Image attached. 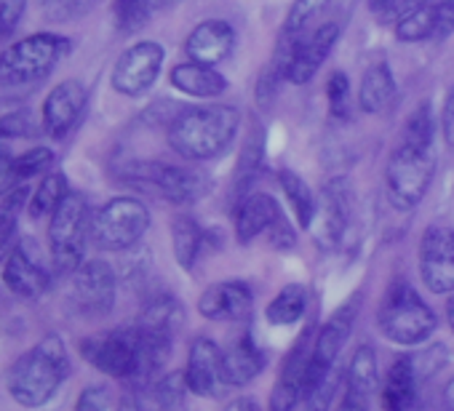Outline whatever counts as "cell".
<instances>
[{
	"mask_svg": "<svg viewBox=\"0 0 454 411\" xmlns=\"http://www.w3.org/2000/svg\"><path fill=\"white\" fill-rule=\"evenodd\" d=\"M113 17L118 30L134 33L150 22V0H113Z\"/></svg>",
	"mask_w": 454,
	"mask_h": 411,
	"instance_id": "cell-37",
	"label": "cell"
},
{
	"mask_svg": "<svg viewBox=\"0 0 454 411\" xmlns=\"http://www.w3.org/2000/svg\"><path fill=\"white\" fill-rule=\"evenodd\" d=\"M377 329L398 347H419L435 334L438 315L406 278H393L377 307Z\"/></svg>",
	"mask_w": 454,
	"mask_h": 411,
	"instance_id": "cell-3",
	"label": "cell"
},
{
	"mask_svg": "<svg viewBox=\"0 0 454 411\" xmlns=\"http://www.w3.org/2000/svg\"><path fill=\"white\" fill-rule=\"evenodd\" d=\"M73 41L57 33H35L0 54V83L4 86H30L49 78L57 65L70 57Z\"/></svg>",
	"mask_w": 454,
	"mask_h": 411,
	"instance_id": "cell-5",
	"label": "cell"
},
{
	"mask_svg": "<svg viewBox=\"0 0 454 411\" xmlns=\"http://www.w3.org/2000/svg\"><path fill=\"white\" fill-rule=\"evenodd\" d=\"M308 313V289L302 283H286L265 307V321L270 326H294Z\"/></svg>",
	"mask_w": 454,
	"mask_h": 411,
	"instance_id": "cell-29",
	"label": "cell"
},
{
	"mask_svg": "<svg viewBox=\"0 0 454 411\" xmlns=\"http://www.w3.org/2000/svg\"><path fill=\"white\" fill-rule=\"evenodd\" d=\"M419 374L411 353H401L390 361L387 374L380 384V408L382 411H411L419 395Z\"/></svg>",
	"mask_w": 454,
	"mask_h": 411,
	"instance_id": "cell-23",
	"label": "cell"
},
{
	"mask_svg": "<svg viewBox=\"0 0 454 411\" xmlns=\"http://www.w3.org/2000/svg\"><path fill=\"white\" fill-rule=\"evenodd\" d=\"M454 35V0H435L433 4V38L443 41Z\"/></svg>",
	"mask_w": 454,
	"mask_h": 411,
	"instance_id": "cell-45",
	"label": "cell"
},
{
	"mask_svg": "<svg viewBox=\"0 0 454 411\" xmlns=\"http://www.w3.org/2000/svg\"><path fill=\"white\" fill-rule=\"evenodd\" d=\"M337 387H340V376H329L308 400H305V406H302V411H329L332 408V400H334V392H337Z\"/></svg>",
	"mask_w": 454,
	"mask_h": 411,
	"instance_id": "cell-47",
	"label": "cell"
},
{
	"mask_svg": "<svg viewBox=\"0 0 454 411\" xmlns=\"http://www.w3.org/2000/svg\"><path fill=\"white\" fill-rule=\"evenodd\" d=\"M366 6H369V12H372L377 19L387 22V14H390V9H393V0H366Z\"/></svg>",
	"mask_w": 454,
	"mask_h": 411,
	"instance_id": "cell-52",
	"label": "cell"
},
{
	"mask_svg": "<svg viewBox=\"0 0 454 411\" xmlns=\"http://www.w3.org/2000/svg\"><path fill=\"white\" fill-rule=\"evenodd\" d=\"M163 62H166V49L158 41H137L118 57L110 83L121 97L129 99L145 97L160 78Z\"/></svg>",
	"mask_w": 454,
	"mask_h": 411,
	"instance_id": "cell-14",
	"label": "cell"
},
{
	"mask_svg": "<svg viewBox=\"0 0 454 411\" xmlns=\"http://www.w3.org/2000/svg\"><path fill=\"white\" fill-rule=\"evenodd\" d=\"M86 102H89V91L81 81L67 78V81L57 83L41 107V128L51 139H65L78 126L83 110H86Z\"/></svg>",
	"mask_w": 454,
	"mask_h": 411,
	"instance_id": "cell-17",
	"label": "cell"
},
{
	"mask_svg": "<svg viewBox=\"0 0 454 411\" xmlns=\"http://www.w3.org/2000/svg\"><path fill=\"white\" fill-rule=\"evenodd\" d=\"M67 192H70V182H67L65 171L51 168V171L41 179V184L35 187V192L30 195V200H27V214H30L33 220L51 217V214L57 212V206L67 198Z\"/></svg>",
	"mask_w": 454,
	"mask_h": 411,
	"instance_id": "cell-30",
	"label": "cell"
},
{
	"mask_svg": "<svg viewBox=\"0 0 454 411\" xmlns=\"http://www.w3.org/2000/svg\"><path fill=\"white\" fill-rule=\"evenodd\" d=\"M268 368V353L260 342L247 331L233 347L222 353V384L227 387H249Z\"/></svg>",
	"mask_w": 454,
	"mask_h": 411,
	"instance_id": "cell-24",
	"label": "cell"
},
{
	"mask_svg": "<svg viewBox=\"0 0 454 411\" xmlns=\"http://www.w3.org/2000/svg\"><path fill=\"white\" fill-rule=\"evenodd\" d=\"M398 97V86H395V75L393 67L387 62H374L358 86V107L366 115H380L385 112Z\"/></svg>",
	"mask_w": 454,
	"mask_h": 411,
	"instance_id": "cell-26",
	"label": "cell"
},
{
	"mask_svg": "<svg viewBox=\"0 0 454 411\" xmlns=\"http://www.w3.org/2000/svg\"><path fill=\"white\" fill-rule=\"evenodd\" d=\"M313 331H302L297 345L289 350L281 374L270 392V411H294L302 400H308V363L313 350Z\"/></svg>",
	"mask_w": 454,
	"mask_h": 411,
	"instance_id": "cell-16",
	"label": "cell"
},
{
	"mask_svg": "<svg viewBox=\"0 0 454 411\" xmlns=\"http://www.w3.org/2000/svg\"><path fill=\"white\" fill-rule=\"evenodd\" d=\"M182 0H150V14L155 17V14H163V12H168V9H174V6H179Z\"/></svg>",
	"mask_w": 454,
	"mask_h": 411,
	"instance_id": "cell-54",
	"label": "cell"
},
{
	"mask_svg": "<svg viewBox=\"0 0 454 411\" xmlns=\"http://www.w3.org/2000/svg\"><path fill=\"white\" fill-rule=\"evenodd\" d=\"M12 152H9V139H4L0 136V187H4L6 192L14 187L12 184V179H9V163H12Z\"/></svg>",
	"mask_w": 454,
	"mask_h": 411,
	"instance_id": "cell-50",
	"label": "cell"
},
{
	"mask_svg": "<svg viewBox=\"0 0 454 411\" xmlns=\"http://www.w3.org/2000/svg\"><path fill=\"white\" fill-rule=\"evenodd\" d=\"M281 214H284L281 203L270 192L254 190V192L244 195L236 206V217H233L236 241L241 246H249L252 241L265 236Z\"/></svg>",
	"mask_w": 454,
	"mask_h": 411,
	"instance_id": "cell-22",
	"label": "cell"
},
{
	"mask_svg": "<svg viewBox=\"0 0 454 411\" xmlns=\"http://www.w3.org/2000/svg\"><path fill=\"white\" fill-rule=\"evenodd\" d=\"M27 206V187L17 184L9 192L0 195V260L9 257V252L14 249V238H17V228H20V217Z\"/></svg>",
	"mask_w": 454,
	"mask_h": 411,
	"instance_id": "cell-31",
	"label": "cell"
},
{
	"mask_svg": "<svg viewBox=\"0 0 454 411\" xmlns=\"http://www.w3.org/2000/svg\"><path fill=\"white\" fill-rule=\"evenodd\" d=\"M236 41H239V35L227 19H203L190 30V35L184 41V54L192 62L216 67L233 54Z\"/></svg>",
	"mask_w": 454,
	"mask_h": 411,
	"instance_id": "cell-19",
	"label": "cell"
},
{
	"mask_svg": "<svg viewBox=\"0 0 454 411\" xmlns=\"http://www.w3.org/2000/svg\"><path fill=\"white\" fill-rule=\"evenodd\" d=\"M372 392L356 390V387H345V395L337 406V411H372Z\"/></svg>",
	"mask_w": 454,
	"mask_h": 411,
	"instance_id": "cell-49",
	"label": "cell"
},
{
	"mask_svg": "<svg viewBox=\"0 0 454 411\" xmlns=\"http://www.w3.org/2000/svg\"><path fill=\"white\" fill-rule=\"evenodd\" d=\"M153 392L160 403L163 411H174L184 403V395L190 392L187 382H184V371H168L163 376H158L153 382Z\"/></svg>",
	"mask_w": 454,
	"mask_h": 411,
	"instance_id": "cell-36",
	"label": "cell"
},
{
	"mask_svg": "<svg viewBox=\"0 0 454 411\" xmlns=\"http://www.w3.org/2000/svg\"><path fill=\"white\" fill-rule=\"evenodd\" d=\"M27 12V0H0V41L12 35Z\"/></svg>",
	"mask_w": 454,
	"mask_h": 411,
	"instance_id": "cell-44",
	"label": "cell"
},
{
	"mask_svg": "<svg viewBox=\"0 0 454 411\" xmlns=\"http://www.w3.org/2000/svg\"><path fill=\"white\" fill-rule=\"evenodd\" d=\"M278 184L286 198L289 212L297 220V228L310 230L316 222V212H318V198L313 195L310 184L292 168H278Z\"/></svg>",
	"mask_w": 454,
	"mask_h": 411,
	"instance_id": "cell-28",
	"label": "cell"
},
{
	"mask_svg": "<svg viewBox=\"0 0 454 411\" xmlns=\"http://www.w3.org/2000/svg\"><path fill=\"white\" fill-rule=\"evenodd\" d=\"M326 105L334 120H345L350 115V81L342 70H334L326 78Z\"/></svg>",
	"mask_w": 454,
	"mask_h": 411,
	"instance_id": "cell-38",
	"label": "cell"
},
{
	"mask_svg": "<svg viewBox=\"0 0 454 411\" xmlns=\"http://www.w3.org/2000/svg\"><path fill=\"white\" fill-rule=\"evenodd\" d=\"M224 411H262V406L252 395H239L236 400H231V403L224 406Z\"/></svg>",
	"mask_w": 454,
	"mask_h": 411,
	"instance_id": "cell-51",
	"label": "cell"
},
{
	"mask_svg": "<svg viewBox=\"0 0 454 411\" xmlns=\"http://www.w3.org/2000/svg\"><path fill=\"white\" fill-rule=\"evenodd\" d=\"M340 41V25L337 22H324L316 30L305 33L297 43L284 46L278 43L276 65L292 86H305L316 78V73L324 67L329 54L334 51Z\"/></svg>",
	"mask_w": 454,
	"mask_h": 411,
	"instance_id": "cell-11",
	"label": "cell"
},
{
	"mask_svg": "<svg viewBox=\"0 0 454 411\" xmlns=\"http://www.w3.org/2000/svg\"><path fill=\"white\" fill-rule=\"evenodd\" d=\"M35 115L30 110H17L12 115L0 118V136L4 139H25V136H35Z\"/></svg>",
	"mask_w": 454,
	"mask_h": 411,
	"instance_id": "cell-42",
	"label": "cell"
},
{
	"mask_svg": "<svg viewBox=\"0 0 454 411\" xmlns=\"http://www.w3.org/2000/svg\"><path fill=\"white\" fill-rule=\"evenodd\" d=\"M435 176L433 147L401 139L385 166V192L395 212H414L425 200Z\"/></svg>",
	"mask_w": 454,
	"mask_h": 411,
	"instance_id": "cell-4",
	"label": "cell"
},
{
	"mask_svg": "<svg viewBox=\"0 0 454 411\" xmlns=\"http://www.w3.org/2000/svg\"><path fill=\"white\" fill-rule=\"evenodd\" d=\"M54 160H57V155L49 147L25 150V152H20V155L12 158V163H9V179H12V184H25L27 179H35L41 174H49L51 166H54Z\"/></svg>",
	"mask_w": 454,
	"mask_h": 411,
	"instance_id": "cell-33",
	"label": "cell"
},
{
	"mask_svg": "<svg viewBox=\"0 0 454 411\" xmlns=\"http://www.w3.org/2000/svg\"><path fill=\"white\" fill-rule=\"evenodd\" d=\"M417 270L422 286L430 294L438 297L454 294V228L430 225L422 230L417 246Z\"/></svg>",
	"mask_w": 454,
	"mask_h": 411,
	"instance_id": "cell-12",
	"label": "cell"
},
{
	"mask_svg": "<svg viewBox=\"0 0 454 411\" xmlns=\"http://www.w3.org/2000/svg\"><path fill=\"white\" fill-rule=\"evenodd\" d=\"M110 403H113V395L105 384H89L81 390L73 411H107Z\"/></svg>",
	"mask_w": 454,
	"mask_h": 411,
	"instance_id": "cell-43",
	"label": "cell"
},
{
	"mask_svg": "<svg viewBox=\"0 0 454 411\" xmlns=\"http://www.w3.org/2000/svg\"><path fill=\"white\" fill-rule=\"evenodd\" d=\"M441 408L443 411H454V376L441 390Z\"/></svg>",
	"mask_w": 454,
	"mask_h": 411,
	"instance_id": "cell-53",
	"label": "cell"
},
{
	"mask_svg": "<svg viewBox=\"0 0 454 411\" xmlns=\"http://www.w3.org/2000/svg\"><path fill=\"white\" fill-rule=\"evenodd\" d=\"M150 230V209L131 195L107 200L91 217V244L102 252H129Z\"/></svg>",
	"mask_w": 454,
	"mask_h": 411,
	"instance_id": "cell-8",
	"label": "cell"
},
{
	"mask_svg": "<svg viewBox=\"0 0 454 411\" xmlns=\"http://www.w3.org/2000/svg\"><path fill=\"white\" fill-rule=\"evenodd\" d=\"M70 376V355L62 337L49 334L14 361L6 374L9 395L25 408L46 406Z\"/></svg>",
	"mask_w": 454,
	"mask_h": 411,
	"instance_id": "cell-2",
	"label": "cell"
},
{
	"mask_svg": "<svg viewBox=\"0 0 454 411\" xmlns=\"http://www.w3.org/2000/svg\"><path fill=\"white\" fill-rule=\"evenodd\" d=\"M435 4V0H433ZM433 4L427 6H419L409 14H403L401 19L393 22V30H395V38L401 43H422V41H430L433 38Z\"/></svg>",
	"mask_w": 454,
	"mask_h": 411,
	"instance_id": "cell-35",
	"label": "cell"
},
{
	"mask_svg": "<svg viewBox=\"0 0 454 411\" xmlns=\"http://www.w3.org/2000/svg\"><path fill=\"white\" fill-rule=\"evenodd\" d=\"M265 236H268V241H270V246H273L276 252H289V249H294V244H297V233H294V228L289 225L286 214H281Z\"/></svg>",
	"mask_w": 454,
	"mask_h": 411,
	"instance_id": "cell-46",
	"label": "cell"
},
{
	"mask_svg": "<svg viewBox=\"0 0 454 411\" xmlns=\"http://www.w3.org/2000/svg\"><path fill=\"white\" fill-rule=\"evenodd\" d=\"M252 310H254V291L247 281H236V278L211 283L198 299V313L214 323L247 321Z\"/></svg>",
	"mask_w": 454,
	"mask_h": 411,
	"instance_id": "cell-18",
	"label": "cell"
},
{
	"mask_svg": "<svg viewBox=\"0 0 454 411\" xmlns=\"http://www.w3.org/2000/svg\"><path fill=\"white\" fill-rule=\"evenodd\" d=\"M332 0H294L289 6V14L281 27V43L292 46L297 43L305 33H310V25L329 9Z\"/></svg>",
	"mask_w": 454,
	"mask_h": 411,
	"instance_id": "cell-32",
	"label": "cell"
},
{
	"mask_svg": "<svg viewBox=\"0 0 454 411\" xmlns=\"http://www.w3.org/2000/svg\"><path fill=\"white\" fill-rule=\"evenodd\" d=\"M184 382L192 395L214 398L216 387L222 384V350L208 337H195L187 350L184 363Z\"/></svg>",
	"mask_w": 454,
	"mask_h": 411,
	"instance_id": "cell-21",
	"label": "cell"
},
{
	"mask_svg": "<svg viewBox=\"0 0 454 411\" xmlns=\"http://www.w3.org/2000/svg\"><path fill=\"white\" fill-rule=\"evenodd\" d=\"M446 321H449V329H451V334H454V294L446 299Z\"/></svg>",
	"mask_w": 454,
	"mask_h": 411,
	"instance_id": "cell-55",
	"label": "cell"
},
{
	"mask_svg": "<svg viewBox=\"0 0 454 411\" xmlns=\"http://www.w3.org/2000/svg\"><path fill=\"white\" fill-rule=\"evenodd\" d=\"M358 315V297L348 299L342 307H337L326 323L316 331L313 337V350H310V363H308V392L313 395L337 368V361L353 334V323ZM308 395V398H310Z\"/></svg>",
	"mask_w": 454,
	"mask_h": 411,
	"instance_id": "cell-10",
	"label": "cell"
},
{
	"mask_svg": "<svg viewBox=\"0 0 454 411\" xmlns=\"http://www.w3.org/2000/svg\"><path fill=\"white\" fill-rule=\"evenodd\" d=\"M81 355L97 371L113 379L145 382L142 379V339H139L137 323L86 337L81 342Z\"/></svg>",
	"mask_w": 454,
	"mask_h": 411,
	"instance_id": "cell-9",
	"label": "cell"
},
{
	"mask_svg": "<svg viewBox=\"0 0 454 411\" xmlns=\"http://www.w3.org/2000/svg\"><path fill=\"white\" fill-rule=\"evenodd\" d=\"M206 249V230L190 214H176L171 220V252L184 273H192Z\"/></svg>",
	"mask_w": 454,
	"mask_h": 411,
	"instance_id": "cell-27",
	"label": "cell"
},
{
	"mask_svg": "<svg viewBox=\"0 0 454 411\" xmlns=\"http://www.w3.org/2000/svg\"><path fill=\"white\" fill-rule=\"evenodd\" d=\"M168 83L174 91H179L190 99H219L227 94V89H231V83H227V78L216 67L200 65L192 59L174 65L168 73Z\"/></svg>",
	"mask_w": 454,
	"mask_h": 411,
	"instance_id": "cell-25",
	"label": "cell"
},
{
	"mask_svg": "<svg viewBox=\"0 0 454 411\" xmlns=\"http://www.w3.org/2000/svg\"><path fill=\"white\" fill-rule=\"evenodd\" d=\"M121 176L137 187L155 192L158 198L174 206L198 203L211 187L208 174L195 163L184 166V163H163V160H134L123 168Z\"/></svg>",
	"mask_w": 454,
	"mask_h": 411,
	"instance_id": "cell-6",
	"label": "cell"
},
{
	"mask_svg": "<svg viewBox=\"0 0 454 411\" xmlns=\"http://www.w3.org/2000/svg\"><path fill=\"white\" fill-rule=\"evenodd\" d=\"M433 136H435V118H433V107L427 102H422L406 120L403 128V139L414 142V144H425L433 147Z\"/></svg>",
	"mask_w": 454,
	"mask_h": 411,
	"instance_id": "cell-39",
	"label": "cell"
},
{
	"mask_svg": "<svg viewBox=\"0 0 454 411\" xmlns=\"http://www.w3.org/2000/svg\"><path fill=\"white\" fill-rule=\"evenodd\" d=\"M51 273L33 257L27 244H17L4 262V283L22 299H41L51 289Z\"/></svg>",
	"mask_w": 454,
	"mask_h": 411,
	"instance_id": "cell-20",
	"label": "cell"
},
{
	"mask_svg": "<svg viewBox=\"0 0 454 411\" xmlns=\"http://www.w3.org/2000/svg\"><path fill=\"white\" fill-rule=\"evenodd\" d=\"M67 305L83 318H105L115 307V273L105 260H86L73 275Z\"/></svg>",
	"mask_w": 454,
	"mask_h": 411,
	"instance_id": "cell-13",
	"label": "cell"
},
{
	"mask_svg": "<svg viewBox=\"0 0 454 411\" xmlns=\"http://www.w3.org/2000/svg\"><path fill=\"white\" fill-rule=\"evenodd\" d=\"M182 321H184V310H182L179 299H174L171 294L153 297L145 305L142 315H139V323L155 326V329H163V331H171V334H176V329L182 326Z\"/></svg>",
	"mask_w": 454,
	"mask_h": 411,
	"instance_id": "cell-34",
	"label": "cell"
},
{
	"mask_svg": "<svg viewBox=\"0 0 454 411\" xmlns=\"http://www.w3.org/2000/svg\"><path fill=\"white\" fill-rule=\"evenodd\" d=\"M353 184L345 176H334L324 184V192L318 198V212L313 222V236L321 249H337L353 222Z\"/></svg>",
	"mask_w": 454,
	"mask_h": 411,
	"instance_id": "cell-15",
	"label": "cell"
},
{
	"mask_svg": "<svg viewBox=\"0 0 454 411\" xmlns=\"http://www.w3.org/2000/svg\"><path fill=\"white\" fill-rule=\"evenodd\" d=\"M115 411H163V408L153 392V382H131V387L121 395Z\"/></svg>",
	"mask_w": 454,
	"mask_h": 411,
	"instance_id": "cell-40",
	"label": "cell"
},
{
	"mask_svg": "<svg viewBox=\"0 0 454 411\" xmlns=\"http://www.w3.org/2000/svg\"><path fill=\"white\" fill-rule=\"evenodd\" d=\"M241 128V112L233 105H192L182 107V112L166 128L168 147L190 163H203L219 158L233 144Z\"/></svg>",
	"mask_w": 454,
	"mask_h": 411,
	"instance_id": "cell-1",
	"label": "cell"
},
{
	"mask_svg": "<svg viewBox=\"0 0 454 411\" xmlns=\"http://www.w3.org/2000/svg\"><path fill=\"white\" fill-rule=\"evenodd\" d=\"M438 126H441V136H443L446 147L454 150V83H451V89L446 91V99H443V107H441V120H438Z\"/></svg>",
	"mask_w": 454,
	"mask_h": 411,
	"instance_id": "cell-48",
	"label": "cell"
},
{
	"mask_svg": "<svg viewBox=\"0 0 454 411\" xmlns=\"http://www.w3.org/2000/svg\"><path fill=\"white\" fill-rule=\"evenodd\" d=\"M49 22H70L91 9L94 0H38Z\"/></svg>",
	"mask_w": 454,
	"mask_h": 411,
	"instance_id": "cell-41",
	"label": "cell"
},
{
	"mask_svg": "<svg viewBox=\"0 0 454 411\" xmlns=\"http://www.w3.org/2000/svg\"><path fill=\"white\" fill-rule=\"evenodd\" d=\"M91 238V212L81 192H67L49 220V249L57 275H73L86 260V241Z\"/></svg>",
	"mask_w": 454,
	"mask_h": 411,
	"instance_id": "cell-7",
	"label": "cell"
}]
</instances>
